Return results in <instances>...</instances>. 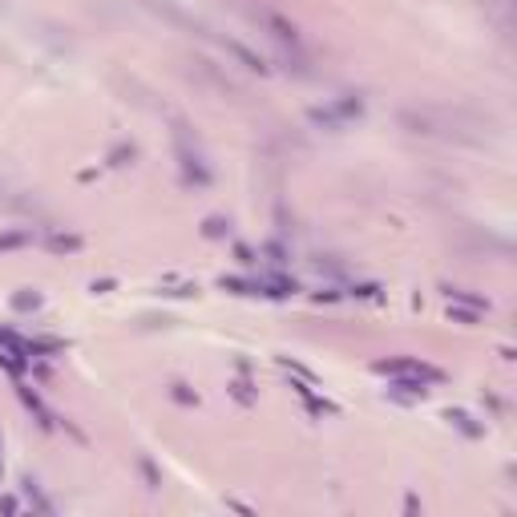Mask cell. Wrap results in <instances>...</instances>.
<instances>
[{
	"mask_svg": "<svg viewBox=\"0 0 517 517\" xmlns=\"http://www.w3.org/2000/svg\"><path fill=\"white\" fill-rule=\"evenodd\" d=\"M263 20H267V25H271L275 29V37H279V41H283V45H299V32H295V25H287V20H283V16H275V13H267L263 16Z\"/></svg>",
	"mask_w": 517,
	"mask_h": 517,
	"instance_id": "6da1fadb",
	"label": "cell"
}]
</instances>
